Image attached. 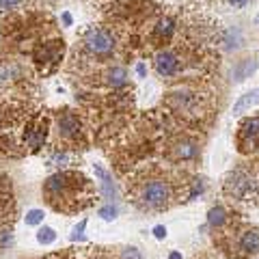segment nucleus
<instances>
[{
	"instance_id": "1",
	"label": "nucleus",
	"mask_w": 259,
	"mask_h": 259,
	"mask_svg": "<svg viewBox=\"0 0 259 259\" xmlns=\"http://www.w3.org/2000/svg\"><path fill=\"white\" fill-rule=\"evenodd\" d=\"M89 188L87 177L76 171H59L50 175L44 184V192L54 209H65V201H74V190Z\"/></svg>"
},
{
	"instance_id": "2",
	"label": "nucleus",
	"mask_w": 259,
	"mask_h": 259,
	"mask_svg": "<svg viewBox=\"0 0 259 259\" xmlns=\"http://www.w3.org/2000/svg\"><path fill=\"white\" fill-rule=\"evenodd\" d=\"M171 199V188L164 180H149L139 188V205L145 209H160Z\"/></svg>"
},
{
	"instance_id": "3",
	"label": "nucleus",
	"mask_w": 259,
	"mask_h": 259,
	"mask_svg": "<svg viewBox=\"0 0 259 259\" xmlns=\"http://www.w3.org/2000/svg\"><path fill=\"white\" fill-rule=\"evenodd\" d=\"M84 48L95 56H108L115 52V37L106 28H89L84 32Z\"/></svg>"
},
{
	"instance_id": "4",
	"label": "nucleus",
	"mask_w": 259,
	"mask_h": 259,
	"mask_svg": "<svg viewBox=\"0 0 259 259\" xmlns=\"http://www.w3.org/2000/svg\"><path fill=\"white\" fill-rule=\"evenodd\" d=\"M259 149V117L246 119L240 127V151H257Z\"/></svg>"
},
{
	"instance_id": "5",
	"label": "nucleus",
	"mask_w": 259,
	"mask_h": 259,
	"mask_svg": "<svg viewBox=\"0 0 259 259\" xmlns=\"http://www.w3.org/2000/svg\"><path fill=\"white\" fill-rule=\"evenodd\" d=\"M250 188H253V182H250V177L242 171L231 173L225 182V192L229 194L231 199H244Z\"/></svg>"
},
{
	"instance_id": "6",
	"label": "nucleus",
	"mask_w": 259,
	"mask_h": 259,
	"mask_svg": "<svg viewBox=\"0 0 259 259\" xmlns=\"http://www.w3.org/2000/svg\"><path fill=\"white\" fill-rule=\"evenodd\" d=\"M48 139V119H35L30 130L26 132V145L30 151H39L44 147V143Z\"/></svg>"
},
{
	"instance_id": "7",
	"label": "nucleus",
	"mask_w": 259,
	"mask_h": 259,
	"mask_svg": "<svg viewBox=\"0 0 259 259\" xmlns=\"http://www.w3.org/2000/svg\"><path fill=\"white\" fill-rule=\"evenodd\" d=\"M177 67H180V59L173 54V52H160L156 56V71L160 76H173Z\"/></svg>"
},
{
	"instance_id": "8",
	"label": "nucleus",
	"mask_w": 259,
	"mask_h": 259,
	"mask_svg": "<svg viewBox=\"0 0 259 259\" xmlns=\"http://www.w3.org/2000/svg\"><path fill=\"white\" fill-rule=\"evenodd\" d=\"M80 132V121L74 112H63L59 117V136L63 139H74Z\"/></svg>"
},
{
	"instance_id": "9",
	"label": "nucleus",
	"mask_w": 259,
	"mask_h": 259,
	"mask_svg": "<svg viewBox=\"0 0 259 259\" xmlns=\"http://www.w3.org/2000/svg\"><path fill=\"white\" fill-rule=\"evenodd\" d=\"M95 168V175L97 177H100V190H102V194H104V197H106V199H110V201H115L117 199V186H115V182H112V177L108 175V171H104V168L100 166V164H95L93 166Z\"/></svg>"
},
{
	"instance_id": "10",
	"label": "nucleus",
	"mask_w": 259,
	"mask_h": 259,
	"mask_svg": "<svg viewBox=\"0 0 259 259\" xmlns=\"http://www.w3.org/2000/svg\"><path fill=\"white\" fill-rule=\"evenodd\" d=\"M257 104H259V89H253V91L240 95V100L236 102V106H233V112L240 115V112H246L248 108L257 106Z\"/></svg>"
},
{
	"instance_id": "11",
	"label": "nucleus",
	"mask_w": 259,
	"mask_h": 259,
	"mask_svg": "<svg viewBox=\"0 0 259 259\" xmlns=\"http://www.w3.org/2000/svg\"><path fill=\"white\" fill-rule=\"evenodd\" d=\"M240 248L244 250L246 255L259 253V233H257V231H246V233H242V238H240Z\"/></svg>"
},
{
	"instance_id": "12",
	"label": "nucleus",
	"mask_w": 259,
	"mask_h": 259,
	"mask_svg": "<svg viewBox=\"0 0 259 259\" xmlns=\"http://www.w3.org/2000/svg\"><path fill=\"white\" fill-rule=\"evenodd\" d=\"M106 82L112 87V89H121V87H125L127 84V71L123 67H112L108 74H106Z\"/></svg>"
},
{
	"instance_id": "13",
	"label": "nucleus",
	"mask_w": 259,
	"mask_h": 259,
	"mask_svg": "<svg viewBox=\"0 0 259 259\" xmlns=\"http://www.w3.org/2000/svg\"><path fill=\"white\" fill-rule=\"evenodd\" d=\"M257 69V61H253V59H246V61H242L236 69H233V76H236V80L238 82H242V80H246L253 71Z\"/></svg>"
},
{
	"instance_id": "14",
	"label": "nucleus",
	"mask_w": 259,
	"mask_h": 259,
	"mask_svg": "<svg viewBox=\"0 0 259 259\" xmlns=\"http://www.w3.org/2000/svg\"><path fill=\"white\" fill-rule=\"evenodd\" d=\"M199 147L194 143H180L175 147V158L177 160H192L194 156H197Z\"/></svg>"
},
{
	"instance_id": "15",
	"label": "nucleus",
	"mask_w": 259,
	"mask_h": 259,
	"mask_svg": "<svg viewBox=\"0 0 259 259\" xmlns=\"http://www.w3.org/2000/svg\"><path fill=\"white\" fill-rule=\"evenodd\" d=\"M225 221H227V212H225L221 205H216V207H212L207 212V223L212 225V227H223Z\"/></svg>"
},
{
	"instance_id": "16",
	"label": "nucleus",
	"mask_w": 259,
	"mask_h": 259,
	"mask_svg": "<svg viewBox=\"0 0 259 259\" xmlns=\"http://www.w3.org/2000/svg\"><path fill=\"white\" fill-rule=\"evenodd\" d=\"M173 30H175L173 22L168 20V18H162V20L158 22V26H156V35H158L160 39H168V37L173 35Z\"/></svg>"
},
{
	"instance_id": "17",
	"label": "nucleus",
	"mask_w": 259,
	"mask_h": 259,
	"mask_svg": "<svg viewBox=\"0 0 259 259\" xmlns=\"http://www.w3.org/2000/svg\"><path fill=\"white\" fill-rule=\"evenodd\" d=\"M54 240H56V231L52 229V227H41V229L37 231V242L39 244H52Z\"/></svg>"
},
{
	"instance_id": "18",
	"label": "nucleus",
	"mask_w": 259,
	"mask_h": 259,
	"mask_svg": "<svg viewBox=\"0 0 259 259\" xmlns=\"http://www.w3.org/2000/svg\"><path fill=\"white\" fill-rule=\"evenodd\" d=\"M97 214H100L106 223H112V221H115V218L119 216V207H117V205H112V203H108V205L100 207V212H97Z\"/></svg>"
},
{
	"instance_id": "19",
	"label": "nucleus",
	"mask_w": 259,
	"mask_h": 259,
	"mask_svg": "<svg viewBox=\"0 0 259 259\" xmlns=\"http://www.w3.org/2000/svg\"><path fill=\"white\" fill-rule=\"evenodd\" d=\"M44 218H46L44 209H30V212H26V216H24V221H26V225L35 227V225H41Z\"/></svg>"
},
{
	"instance_id": "20",
	"label": "nucleus",
	"mask_w": 259,
	"mask_h": 259,
	"mask_svg": "<svg viewBox=\"0 0 259 259\" xmlns=\"http://www.w3.org/2000/svg\"><path fill=\"white\" fill-rule=\"evenodd\" d=\"M84 229H87V221H80V223L74 227V231H71L69 240H71V242H80V240H84Z\"/></svg>"
},
{
	"instance_id": "21",
	"label": "nucleus",
	"mask_w": 259,
	"mask_h": 259,
	"mask_svg": "<svg viewBox=\"0 0 259 259\" xmlns=\"http://www.w3.org/2000/svg\"><path fill=\"white\" fill-rule=\"evenodd\" d=\"M11 244H13V233L7 231V229H3V231H0V253H3V250H7Z\"/></svg>"
},
{
	"instance_id": "22",
	"label": "nucleus",
	"mask_w": 259,
	"mask_h": 259,
	"mask_svg": "<svg viewBox=\"0 0 259 259\" xmlns=\"http://www.w3.org/2000/svg\"><path fill=\"white\" fill-rule=\"evenodd\" d=\"M67 162V153H63V151H56L54 156L48 160V166H61V164H65Z\"/></svg>"
},
{
	"instance_id": "23",
	"label": "nucleus",
	"mask_w": 259,
	"mask_h": 259,
	"mask_svg": "<svg viewBox=\"0 0 259 259\" xmlns=\"http://www.w3.org/2000/svg\"><path fill=\"white\" fill-rule=\"evenodd\" d=\"M121 259H143V257H141V250L136 246H127V248L121 250Z\"/></svg>"
},
{
	"instance_id": "24",
	"label": "nucleus",
	"mask_w": 259,
	"mask_h": 259,
	"mask_svg": "<svg viewBox=\"0 0 259 259\" xmlns=\"http://www.w3.org/2000/svg\"><path fill=\"white\" fill-rule=\"evenodd\" d=\"M18 5H22V0H0V9H3V11L15 9Z\"/></svg>"
},
{
	"instance_id": "25",
	"label": "nucleus",
	"mask_w": 259,
	"mask_h": 259,
	"mask_svg": "<svg viewBox=\"0 0 259 259\" xmlns=\"http://www.w3.org/2000/svg\"><path fill=\"white\" fill-rule=\"evenodd\" d=\"M153 236H156L158 240H164V238H166V227H164V225L153 227Z\"/></svg>"
},
{
	"instance_id": "26",
	"label": "nucleus",
	"mask_w": 259,
	"mask_h": 259,
	"mask_svg": "<svg viewBox=\"0 0 259 259\" xmlns=\"http://www.w3.org/2000/svg\"><path fill=\"white\" fill-rule=\"evenodd\" d=\"M136 74H139L141 78L147 76V67H145V63H139V65H136Z\"/></svg>"
},
{
	"instance_id": "27",
	"label": "nucleus",
	"mask_w": 259,
	"mask_h": 259,
	"mask_svg": "<svg viewBox=\"0 0 259 259\" xmlns=\"http://www.w3.org/2000/svg\"><path fill=\"white\" fill-rule=\"evenodd\" d=\"M61 18H63V24H65V26H71V22H74V20H71V13H67V11H65Z\"/></svg>"
},
{
	"instance_id": "28",
	"label": "nucleus",
	"mask_w": 259,
	"mask_h": 259,
	"mask_svg": "<svg viewBox=\"0 0 259 259\" xmlns=\"http://www.w3.org/2000/svg\"><path fill=\"white\" fill-rule=\"evenodd\" d=\"M229 3H231L233 7H236V9H242V7H244V5L248 3V0H229Z\"/></svg>"
},
{
	"instance_id": "29",
	"label": "nucleus",
	"mask_w": 259,
	"mask_h": 259,
	"mask_svg": "<svg viewBox=\"0 0 259 259\" xmlns=\"http://www.w3.org/2000/svg\"><path fill=\"white\" fill-rule=\"evenodd\" d=\"M168 259H182V253H177V250H173V253L168 255Z\"/></svg>"
}]
</instances>
